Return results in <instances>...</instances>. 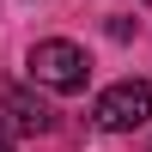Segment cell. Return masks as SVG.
Returning <instances> with one entry per match:
<instances>
[{
  "label": "cell",
  "instance_id": "6da1fadb",
  "mask_svg": "<svg viewBox=\"0 0 152 152\" xmlns=\"http://www.w3.org/2000/svg\"><path fill=\"white\" fill-rule=\"evenodd\" d=\"M91 122H97L104 134H134V128H146V122H152V79H116V85H104L97 104H91Z\"/></svg>",
  "mask_w": 152,
  "mask_h": 152
},
{
  "label": "cell",
  "instance_id": "7a4b0ae2",
  "mask_svg": "<svg viewBox=\"0 0 152 152\" xmlns=\"http://www.w3.org/2000/svg\"><path fill=\"white\" fill-rule=\"evenodd\" d=\"M85 73H91V61L67 37H49V43L31 49V79L49 85V91H85Z\"/></svg>",
  "mask_w": 152,
  "mask_h": 152
},
{
  "label": "cell",
  "instance_id": "3957f363",
  "mask_svg": "<svg viewBox=\"0 0 152 152\" xmlns=\"http://www.w3.org/2000/svg\"><path fill=\"white\" fill-rule=\"evenodd\" d=\"M55 110L31 91H0V134H49Z\"/></svg>",
  "mask_w": 152,
  "mask_h": 152
},
{
  "label": "cell",
  "instance_id": "277c9868",
  "mask_svg": "<svg viewBox=\"0 0 152 152\" xmlns=\"http://www.w3.org/2000/svg\"><path fill=\"white\" fill-rule=\"evenodd\" d=\"M0 152H12V140H6V134H0Z\"/></svg>",
  "mask_w": 152,
  "mask_h": 152
}]
</instances>
